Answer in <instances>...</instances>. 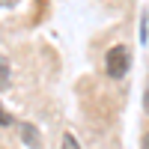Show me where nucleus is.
Returning <instances> with one entry per match:
<instances>
[{"instance_id": "nucleus-1", "label": "nucleus", "mask_w": 149, "mask_h": 149, "mask_svg": "<svg viewBox=\"0 0 149 149\" xmlns=\"http://www.w3.org/2000/svg\"><path fill=\"white\" fill-rule=\"evenodd\" d=\"M104 69H107L110 78H122V74L128 72V51H125V45H113L104 54Z\"/></svg>"}, {"instance_id": "nucleus-2", "label": "nucleus", "mask_w": 149, "mask_h": 149, "mask_svg": "<svg viewBox=\"0 0 149 149\" xmlns=\"http://www.w3.org/2000/svg\"><path fill=\"white\" fill-rule=\"evenodd\" d=\"M21 140L27 143L30 149H39V146H42V137H39V128H33L30 122H24V125H21Z\"/></svg>"}, {"instance_id": "nucleus-3", "label": "nucleus", "mask_w": 149, "mask_h": 149, "mask_svg": "<svg viewBox=\"0 0 149 149\" xmlns=\"http://www.w3.org/2000/svg\"><path fill=\"white\" fill-rule=\"evenodd\" d=\"M6 84H9V60L0 54V90H6Z\"/></svg>"}, {"instance_id": "nucleus-4", "label": "nucleus", "mask_w": 149, "mask_h": 149, "mask_svg": "<svg viewBox=\"0 0 149 149\" xmlns=\"http://www.w3.org/2000/svg\"><path fill=\"white\" fill-rule=\"evenodd\" d=\"M63 149H81L78 140H74V134H66V137H63Z\"/></svg>"}, {"instance_id": "nucleus-5", "label": "nucleus", "mask_w": 149, "mask_h": 149, "mask_svg": "<svg viewBox=\"0 0 149 149\" xmlns=\"http://www.w3.org/2000/svg\"><path fill=\"white\" fill-rule=\"evenodd\" d=\"M0 125H12V116L6 113V110H3V107H0Z\"/></svg>"}, {"instance_id": "nucleus-6", "label": "nucleus", "mask_w": 149, "mask_h": 149, "mask_svg": "<svg viewBox=\"0 0 149 149\" xmlns=\"http://www.w3.org/2000/svg\"><path fill=\"white\" fill-rule=\"evenodd\" d=\"M143 110L149 113V86H146V95H143Z\"/></svg>"}, {"instance_id": "nucleus-7", "label": "nucleus", "mask_w": 149, "mask_h": 149, "mask_svg": "<svg viewBox=\"0 0 149 149\" xmlns=\"http://www.w3.org/2000/svg\"><path fill=\"white\" fill-rule=\"evenodd\" d=\"M143 149H149V134H146V137H143Z\"/></svg>"}]
</instances>
